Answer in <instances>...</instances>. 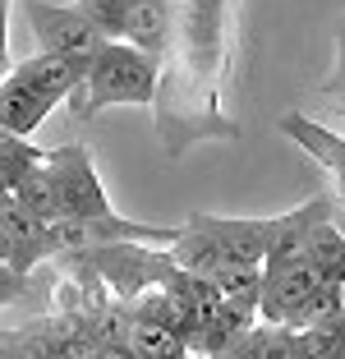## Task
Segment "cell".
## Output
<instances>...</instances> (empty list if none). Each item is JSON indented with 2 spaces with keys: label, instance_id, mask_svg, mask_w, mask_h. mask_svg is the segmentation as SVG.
I'll use <instances>...</instances> for the list:
<instances>
[{
  "label": "cell",
  "instance_id": "1",
  "mask_svg": "<svg viewBox=\"0 0 345 359\" xmlns=\"http://www.w3.org/2000/svg\"><path fill=\"white\" fill-rule=\"evenodd\" d=\"M235 19L240 0H180L175 37L161 55V88H157V138L170 161H180L189 148L208 138L235 143L240 120L226 116L230 55H235Z\"/></svg>",
  "mask_w": 345,
  "mask_h": 359
},
{
  "label": "cell",
  "instance_id": "2",
  "mask_svg": "<svg viewBox=\"0 0 345 359\" xmlns=\"http://www.w3.org/2000/svg\"><path fill=\"white\" fill-rule=\"evenodd\" d=\"M161 60L134 42H111L88 60V83L74 93V116L97 120L106 106H157Z\"/></svg>",
  "mask_w": 345,
  "mask_h": 359
},
{
  "label": "cell",
  "instance_id": "3",
  "mask_svg": "<svg viewBox=\"0 0 345 359\" xmlns=\"http://www.w3.org/2000/svg\"><path fill=\"white\" fill-rule=\"evenodd\" d=\"M83 258L106 276L115 299H125V304L143 299L152 285H166L180 267L161 244H106V249H83Z\"/></svg>",
  "mask_w": 345,
  "mask_h": 359
},
{
  "label": "cell",
  "instance_id": "4",
  "mask_svg": "<svg viewBox=\"0 0 345 359\" xmlns=\"http://www.w3.org/2000/svg\"><path fill=\"white\" fill-rule=\"evenodd\" d=\"M55 258V244H51V222L32 217L14 194L0 198V267H5V299H14L28 272L37 263Z\"/></svg>",
  "mask_w": 345,
  "mask_h": 359
},
{
  "label": "cell",
  "instance_id": "5",
  "mask_svg": "<svg viewBox=\"0 0 345 359\" xmlns=\"http://www.w3.org/2000/svg\"><path fill=\"white\" fill-rule=\"evenodd\" d=\"M23 19H28L37 51L69 55V60H93L111 37L88 19L79 5H51V0H23Z\"/></svg>",
  "mask_w": 345,
  "mask_h": 359
},
{
  "label": "cell",
  "instance_id": "6",
  "mask_svg": "<svg viewBox=\"0 0 345 359\" xmlns=\"http://www.w3.org/2000/svg\"><path fill=\"white\" fill-rule=\"evenodd\" d=\"M51 166L60 180V198H65V217H111V198H106V184L93 166V152L83 143H65L51 148Z\"/></svg>",
  "mask_w": 345,
  "mask_h": 359
},
{
  "label": "cell",
  "instance_id": "7",
  "mask_svg": "<svg viewBox=\"0 0 345 359\" xmlns=\"http://www.w3.org/2000/svg\"><path fill=\"white\" fill-rule=\"evenodd\" d=\"M336 194H313V198L304 203V208L285 212V217H272V240H267V272H281V267L299 263L304 249H309V235L336 217Z\"/></svg>",
  "mask_w": 345,
  "mask_h": 359
},
{
  "label": "cell",
  "instance_id": "8",
  "mask_svg": "<svg viewBox=\"0 0 345 359\" xmlns=\"http://www.w3.org/2000/svg\"><path fill=\"white\" fill-rule=\"evenodd\" d=\"M10 74L23 79L32 93L46 97L51 106H60V102H74V93L88 83V65L83 60H69V55L37 51V55H28V60H19Z\"/></svg>",
  "mask_w": 345,
  "mask_h": 359
},
{
  "label": "cell",
  "instance_id": "9",
  "mask_svg": "<svg viewBox=\"0 0 345 359\" xmlns=\"http://www.w3.org/2000/svg\"><path fill=\"white\" fill-rule=\"evenodd\" d=\"M217 235L226 263H249V267H267V240H272V222H258V217H212L203 212Z\"/></svg>",
  "mask_w": 345,
  "mask_h": 359
},
{
  "label": "cell",
  "instance_id": "10",
  "mask_svg": "<svg viewBox=\"0 0 345 359\" xmlns=\"http://www.w3.org/2000/svg\"><path fill=\"white\" fill-rule=\"evenodd\" d=\"M281 134H290L295 143H299L304 152L313 161H323L327 175L336 180V198L345 203V138L332 134L327 125H318V120L299 116V111H290V116H281Z\"/></svg>",
  "mask_w": 345,
  "mask_h": 359
},
{
  "label": "cell",
  "instance_id": "11",
  "mask_svg": "<svg viewBox=\"0 0 345 359\" xmlns=\"http://www.w3.org/2000/svg\"><path fill=\"white\" fill-rule=\"evenodd\" d=\"M175 10H180V0H134L125 42L143 46L147 55L161 60V55L170 51V37H175Z\"/></svg>",
  "mask_w": 345,
  "mask_h": 359
},
{
  "label": "cell",
  "instance_id": "12",
  "mask_svg": "<svg viewBox=\"0 0 345 359\" xmlns=\"http://www.w3.org/2000/svg\"><path fill=\"white\" fill-rule=\"evenodd\" d=\"M170 258H175L184 272H203V276H217L221 267H226V254H221V244H217V235H212L203 212H194L184 222L180 240L170 244Z\"/></svg>",
  "mask_w": 345,
  "mask_h": 359
},
{
  "label": "cell",
  "instance_id": "13",
  "mask_svg": "<svg viewBox=\"0 0 345 359\" xmlns=\"http://www.w3.org/2000/svg\"><path fill=\"white\" fill-rule=\"evenodd\" d=\"M46 111H55L46 97H37L23 79L5 74V83H0V129H5V134L28 138L32 129L46 120Z\"/></svg>",
  "mask_w": 345,
  "mask_h": 359
},
{
  "label": "cell",
  "instance_id": "14",
  "mask_svg": "<svg viewBox=\"0 0 345 359\" xmlns=\"http://www.w3.org/2000/svg\"><path fill=\"white\" fill-rule=\"evenodd\" d=\"M212 281H217L221 304H230V309H240V313L258 318V309H262V290H267V267L226 263L217 276H212Z\"/></svg>",
  "mask_w": 345,
  "mask_h": 359
},
{
  "label": "cell",
  "instance_id": "15",
  "mask_svg": "<svg viewBox=\"0 0 345 359\" xmlns=\"http://www.w3.org/2000/svg\"><path fill=\"white\" fill-rule=\"evenodd\" d=\"M304 258L313 263V272L323 276L327 285H341V290H345V226L336 222V217H327V222L309 235Z\"/></svg>",
  "mask_w": 345,
  "mask_h": 359
},
{
  "label": "cell",
  "instance_id": "16",
  "mask_svg": "<svg viewBox=\"0 0 345 359\" xmlns=\"http://www.w3.org/2000/svg\"><path fill=\"white\" fill-rule=\"evenodd\" d=\"M14 198L23 203V208L32 212V217H42V222H60L65 217V198H60V180H55V166H51V152H46V166H37L28 175V184H23Z\"/></svg>",
  "mask_w": 345,
  "mask_h": 359
},
{
  "label": "cell",
  "instance_id": "17",
  "mask_svg": "<svg viewBox=\"0 0 345 359\" xmlns=\"http://www.w3.org/2000/svg\"><path fill=\"white\" fill-rule=\"evenodd\" d=\"M37 166H46L42 148H32L28 138H19V134L0 138V184H5V194H19Z\"/></svg>",
  "mask_w": 345,
  "mask_h": 359
},
{
  "label": "cell",
  "instance_id": "18",
  "mask_svg": "<svg viewBox=\"0 0 345 359\" xmlns=\"http://www.w3.org/2000/svg\"><path fill=\"white\" fill-rule=\"evenodd\" d=\"M129 346H134L138 359H184V355H194L184 332L166 327V323H147V318H138V323H134Z\"/></svg>",
  "mask_w": 345,
  "mask_h": 359
},
{
  "label": "cell",
  "instance_id": "19",
  "mask_svg": "<svg viewBox=\"0 0 345 359\" xmlns=\"http://www.w3.org/2000/svg\"><path fill=\"white\" fill-rule=\"evenodd\" d=\"M249 355L253 359H299V341H295L290 327H281V323H262L258 318V327L249 332Z\"/></svg>",
  "mask_w": 345,
  "mask_h": 359
},
{
  "label": "cell",
  "instance_id": "20",
  "mask_svg": "<svg viewBox=\"0 0 345 359\" xmlns=\"http://www.w3.org/2000/svg\"><path fill=\"white\" fill-rule=\"evenodd\" d=\"M295 341H299V359H336L345 350V318L313 323V327L295 332Z\"/></svg>",
  "mask_w": 345,
  "mask_h": 359
},
{
  "label": "cell",
  "instance_id": "21",
  "mask_svg": "<svg viewBox=\"0 0 345 359\" xmlns=\"http://www.w3.org/2000/svg\"><path fill=\"white\" fill-rule=\"evenodd\" d=\"M79 10L106 32V37H120L125 42V28H129V14H134V0H79Z\"/></svg>",
  "mask_w": 345,
  "mask_h": 359
},
{
  "label": "cell",
  "instance_id": "22",
  "mask_svg": "<svg viewBox=\"0 0 345 359\" xmlns=\"http://www.w3.org/2000/svg\"><path fill=\"white\" fill-rule=\"evenodd\" d=\"M93 359H138V355H134V346H120V341H97Z\"/></svg>",
  "mask_w": 345,
  "mask_h": 359
},
{
  "label": "cell",
  "instance_id": "23",
  "mask_svg": "<svg viewBox=\"0 0 345 359\" xmlns=\"http://www.w3.org/2000/svg\"><path fill=\"white\" fill-rule=\"evenodd\" d=\"M336 359H345V350H341V355H336Z\"/></svg>",
  "mask_w": 345,
  "mask_h": 359
},
{
  "label": "cell",
  "instance_id": "24",
  "mask_svg": "<svg viewBox=\"0 0 345 359\" xmlns=\"http://www.w3.org/2000/svg\"><path fill=\"white\" fill-rule=\"evenodd\" d=\"M184 359H189V355H184Z\"/></svg>",
  "mask_w": 345,
  "mask_h": 359
}]
</instances>
